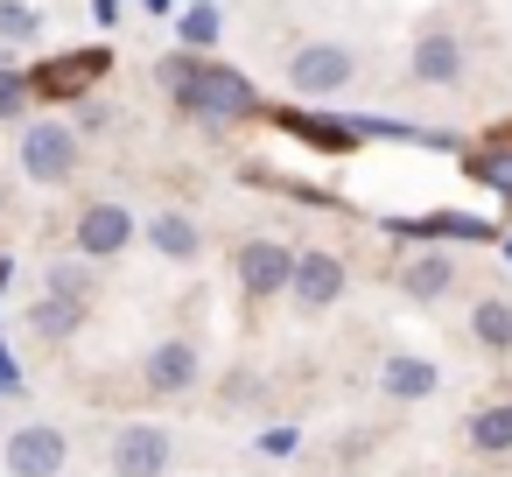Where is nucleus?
<instances>
[{"instance_id":"2f4dec72","label":"nucleus","mask_w":512,"mask_h":477,"mask_svg":"<svg viewBox=\"0 0 512 477\" xmlns=\"http://www.w3.org/2000/svg\"><path fill=\"white\" fill-rule=\"evenodd\" d=\"M0 211H8V183H0Z\"/></svg>"},{"instance_id":"c85d7f7f","label":"nucleus","mask_w":512,"mask_h":477,"mask_svg":"<svg viewBox=\"0 0 512 477\" xmlns=\"http://www.w3.org/2000/svg\"><path fill=\"white\" fill-rule=\"evenodd\" d=\"M8 281H15V260H8V253H0V302H8Z\"/></svg>"},{"instance_id":"9b49d317","label":"nucleus","mask_w":512,"mask_h":477,"mask_svg":"<svg viewBox=\"0 0 512 477\" xmlns=\"http://www.w3.org/2000/svg\"><path fill=\"white\" fill-rule=\"evenodd\" d=\"M197 379H204V351H197V337H162V344L141 358V386H148L155 400L190 393Z\"/></svg>"},{"instance_id":"423d86ee","label":"nucleus","mask_w":512,"mask_h":477,"mask_svg":"<svg viewBox=\"0 0 512 477\" xmlns=\"http://www.w3.org/2000/svg\"><path fill=\"white\" fill-rule=\"evenodd\" d=\"M64 463H71V435L57 421H22L0 442V470L8 477H64Z\"/></svg>"},{"instance_id":"7c9ffc66","label":"nucleus","mask_w":512,"mask_h":477,"mask_svg":"<svg viewBox=\"0 0 512 477\" xmlns=\"http://www.w3.org/2000/svg\"><path fill=\"white\" fill-rule=\"evenodd\" d=\"M498 253H505V260H512V232H505V239H498Z\"/></svg>"},{"instance_id":"0eeeda50","label":"nucleus","mask_w":512,"mask_h":477,"mask_svg":"<svg viewBox=\"0 0 512 477\" xmlns=\"http://www.w3.org/2000/svg\"><path fill=\"white\" fill-rule=\"evenodd\" d=\"M267 127H281V134H295L302 148H316V155H330V162H344V155H358L365 141H358V127H351V113H309V106H267L260 113Z\"/></svg>"},{"instance_id":"1a4fd4ad","label":"nucleus","mask_w":512,"mask_h":477,"mask_svg":"<svg viewBox=\"0 0 512 477\" xmlns=\"http://www.w3.org/2000/svg\"><path fill=\"white\" fill-rule=\"evenodd\" d=\"M134 239H141V218H134L127 204H85L78 225H71V246H78L85 260H120Z\"/></svg>"},{"instance_id":"dca6fc26","label":"nucleus","mask_w":512,"mask_h":477,"mask_svg":"<svg viewBox=\"0 0 512 477\" xmlns=\"http://www.w3.org/2000/svg\"><path fill=\"white\" fill-rule=\"evenodd\" d=\"M379 386H386L393 400H428V393H442V372H435V358H421V351H393V358L379 365Z\"/></svg>"},{"instance_id":"aec40b11","label":"nucleus","mask_w":512,"mask_h":477,"mask_svg":"<svg viewBox=\"0 0 512 477\" xmlns=\"http://www.w3.org/2000/svg\"><path fill=\"white\" fill-rule=\"evenodd\" d=\"M176 43H183L190 57L218 50V43H225V8H218V0H190V8H176Z\"/></svg>"},{"instance_id":"ddd939ff","label":"nucleus","mask_w":512,"mask_h":477,"mask_svg":"<svg viewBox=\"0 0 512 477\" xmlns=\"http://www.w3.org/2000/svg\"><path fill=\"white\" fill-rule=\"evenodd\" d=\"M288 295H295V309L302 316H323V309H337V295H344V260L337 253H295V281H288Z\"/></svg>"},{"instance_id":"a211bd4d","label":"nucleus","mask_w":512,"mask_h":477,"mask_svg":"<svg viewBox=\"0 0 512 477\" xmlns=\"http://www.w3.org/2000/svg\"><path fill=\"white\" fill-rule=\"evenodd\" d=\"M85 309H92V302H78V295H50V288H43V302L29 309V330L57 351V344H71V337L85 330Z\"/></svg>"},{"instance_id":"6e6552de","label":"nucleus","mask_w":512,"mask_h":477,"mask_svg":"<svg viewBox=\"0 0 512 477\" xmlns=\"http://www.w3.org/2000/svg\"><path fill=\"white\" fill-rule=\"evenodd\" d=\"M351 78H358V57H351L344 43H302V50L288 57V85H295V99H337Z\"/></svg>"},{"instance_id":"b1692460","label":"nucleus","mask_w":512,"mask_h":477,"mask_svg":"<svg viewBox=\"0 0 512 477\" xmlns=\"http://www.w3.org/2000/svg\"><path fill=\"white\" fill-rule=\"evenodd\" d=\"M253 449H260L267 463H288V456L302 449V428H295V421H274V428H260V442H253Z\"/></svg>"},{"instance_id":"f3484780","label":"nucleus","mask_w":512,"mask_h":477,"mask_svg":"<svg viewBox=\"0 0 512 477\" xmlns=\"http://www.w3.org/2000/svg\"><path fill=\"white\" fill-rule=\"evenodd\" d=\"M463 442H470V456H484V463L512 456V400H484V407L463 421Z\"/></svg>"},{"instance_id":"4be33fe9","label":"nucleus","mask_w":512,"mask_h":477,"mask_svg":"<svg viewBox=\"0 0 512 477\" xmlns=\"http://www.w3.org/2000/svg\"><path fill=\"white\" fill-rule=\"evenodd\" d=\"M43 36V15L29 0H0V43H36Z\"/></svg>"},{"instance_id":"473e14b6","label":"nucleus","mask_w":512,"mask_h":477,"mask_svg":"<svg viewBox=\"0 0 512 477\" xmlns=\"http://www.w3.org/2000/svg\"><path fill=\"white\" fill-rule=\"evenodd\" d=\"M176 8H183V0H176Z\"/></svg>"},{"instance_id":"4468645a","label":"nucleus","mask_w":512,"mask_h":477,"mask_svg":"<svg viewBox=\"0 0 512 477\" xmlns=\"http://www.w3.org/2000/svg\"><path fill=\"white\" fill-rule=\"evenodd\" d=\"M407 78L428 85V92H449V85L463 78V43H456L449 29H428V36L414 43V57H407Z\"/></svg>"},{"instance_id":"39448f33","label":"nucleus","mask_w":512,"mask_h":477,"mask_svg":"<svg viewBox=\"0 0 512 477\" xmlns=\"http://www.w3.org/2000/svg\"><path fill=\"white\" fill-rule=\"evenodd\" d=\"M176 463V435L162 421H120L106 442V470L113 477H169Z\"/></svg>"},{"instance_id":"393cba45","label":"nucleus","mask_w":512,"mask_h":477,"mask_svg":"<svg viewBox=\"0 0 512 477\" xmlns=\"http://www.w3.org/2000/svg\"><path fill=\"white\" fill-rule=\"evenodd\" d=\"M50 295H78V302H92V267L57 260V267H50Z\"/></svg>"},{"instance_id":"bb28decb","label":"nucleus","mask_w":512,"mask_h":477,"mask_svg":"<svg viewBox=\"0 0 512 477\" xmlns=\"http://www.w3.org/2000/svg\"><path fill=\"white\" fill-rule=\"evenodd\" d=\"M120 15H127V0H92V22L99 29H120Z\"/></svg>"},{"instance_id":"412c9836","label":"nucleus","mask_w":512,"mask_h":477,"mask_svg":"<svg viewBox=\"0 0 512 477\" xmlns=\"http://www.w3.org/2000/svg\"><path fill=\"white\" fill-rule=\"evenodd\" d=\"M470 337L484 351H512V302L505 295H477L470 302Z\"/></svg>"},{"instance_id":"f257e3e1","label":"nucleus","mask_w":512,"mask_h":477,"mask_svg":"<svg viewBox=\"0 0 512 477\" xmlns=\"http://www.w3.org/2000/svg\"><path fill=\"white\" fill-rule=\"evenodd\" d=\"M155 78H162V92L176 99V113L211 120V127H239V120H260V113H267L260 92L246 85V71L218 64V57H190V50H176V57H162Z\"/></svg>"},{"instance_id":"a878e982","label":"nucleus","mask_w":512,"mask_h":477,"mask_svg":"<svg viewBox=\"0 0 512 477\" xmlns=\"http://www.w3.org/2000/svg\"><path fill=\"white\" fill-rule=\"evenodd\" d=\"M15 393H22V365H15L8 337H0V400H15Z\"/></svg>"},{"instance_id":"9d476101","label":"nucleus","mask_w":512,"mask_h":477,"mask_svg":"<svg viewBox=\"0 0 512 477\" xmlns=\"http://www.w3.org/2000/svg\"><path fill=\"white\" fill-rule=\"evenodd\" d=\"M232 267H239V288H246L253 302H274V295H288V281H295V246H281V239H246Z\"/></svg>"},{"instance_id":"f8f14e48","label":"nucleus","mask_w":512,"mask_h":477,"mask_svg":"<svg viewBox=\"0 0 512 477\" xmlns=\"http://www.w3.org/2000/svg\"><path fill=\"white\" fill-rule=\"evenodd\" d=\"M456 281H463V274H456V253H449V246H414V253L393 267V288H400L407 302H442Z\"/></svg>"},{"instance_id":"6ab92c4d","label":"nucleus","mask_w":512,"mask_h":477,"mask_svg":"<svg viewBox=\"0 0 512 477\" xmlns=\"http://www.w3.org/2000/svg\"><path fill=\"white\" fill-rule=\"evenodd\" d=\"M456 162H463V176H470V183H484V190H491V197L512 211V148H498V141H477V148H463Z\"/></svg>"},{"instance_id":"2eb2a0df","label":"nucleus","mask_w":512,"mask_h":477,"mask_svg":"<svg viewBox=\"0 0 512 477\" xmlns=\"http://www.w3.org/2000/svg\"><path fill=\"white\" fill-rule=\"evenodd\" d=\"M141 239L162 253V260H176V267H190V260H204V225L190 218V211H155L148 225H141Z\"/></svg>"},{"instance_id":"7ed1b4c3","label":"nucleus","mask_w":512,"mask_h":477,"mask_svg":"<svg viewBox=\"0 0 512 477\" xmlns=\"http://www.w3.org/2000/svg\"><path fill=\"white\" fill-rule=\"evenodd\" d=\"M22 176L29 183H43V190H57V183H71L78 176V162H85V141H78V127L71 120H36V127H22Z\"/></svg>"},{"instance_id":"5701e85b","label":"nucleus","mask_w":512,"mask_h":477,"mask_svg":"<svg viewBox=\"0 0 512 477\" xmlns=\"http://www.w3.org/2000/svg\"><path fill=\"white\" fill-rule=\"evenodd\" d=\"M29 113V71L0 64V120H22Z\"/></svg>"},{"instance_id":"20e7f679","label":"nucleus","mask_w":512,"mask_h":477,"mask_svg":"<svg viewBox=\"0 0 512 477\" xmlns=\"http://www.w3.org/2000/svg\"><path fill=\"white\" fill-rule=\"evenodd\" d=\"M379 232L386 239H407V246H498L505 232L491 225V218H477V211H421V218H379Z\"/></svg>"},{"instance_id":"cd10ccee","label":"nucleus","mask_w":512,"mask_h":477,"mask_svg":"<svg viewBox=\"0 0 512 477\" xmlns=\"http://www.w3.org/2000/svg\"><path fill=\"white\" fill-rule=\"evenodd\" d=\"M141 8H148L155 22H169V15H176V0H141Z\"/></svg>"},{"instance_id":"c756f323","label":"nucleus","mask_w":512,"mask_h":477,"mask_svg":"<svg viewBox=\"0 0 512 477\" xmlns=\"http://www.w3.org/2000/svg\"><path fill=\"white\" fill-rule=\"evenodd\" d=\"M484 141H498V148H512V120H505V127H491Z\"/></svg>"},{"instance_id":"f03ea898","label":"nucleus","mask_w":512,"mask_h":477,"mask_svg":"<svg viewBox=\"0 0 512 477\" xmlns=\"http://www.w3.org/2000/svg\"><path fill=\"white\" fill-rule=\"evenodd\" d=\"M106 78H113V50H106V43L57 50V57L29 64V99H43V106H78V99H92Z\"/></svg>"}]
</instances>
